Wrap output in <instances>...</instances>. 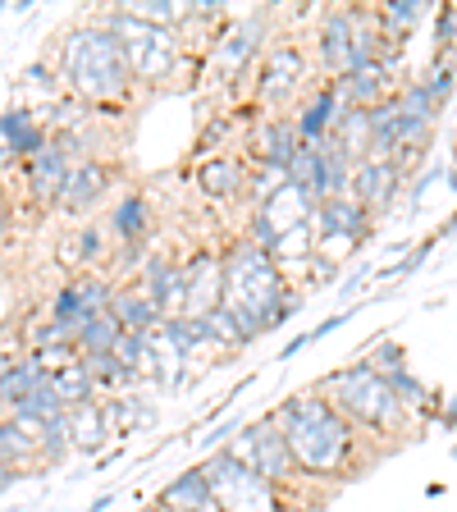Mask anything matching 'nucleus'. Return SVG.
Listing matches in <instances>:
<instances>
[{"mask_svg":"<svg viewBox=\"0 0 457 512\" xmlns=\"http://www.w3.org/2000/svg\"><path fill=\"white\" fill-rule=\"evenodd\" d=\"M220 266H224V302H220V307L234 311L252 339L261 330L284 325V320L298 311V298L284 302V288H279V266H275V256H270L261 243H238L234 252L220 261Z\"/></svg>","mask_w":457,"mask_h":512,"instance_id":"obj_1","label":"nucleus"},{"mask_svg":"<svg viewBox=\"0 0 457 512\" xmlns=\"http://www.w3.org/2000/svg\"><path fill=\"white\" fill-rule=\"evenodd\" d=\"M279 430H284L288 448H293V462L302 471H316V476H330L348 462V448H352V435H348V421L334 412L330 403L320 398H293V403L279 407Z\"/></svg>","mask_w":457,"mask_h":512,"instance_id":"obj_2","label":"nucleus"},{"mask_svg":"<svg viewBox=\"0 0 457 512\" xmlns=\"http://www.w3.org/2000/svg\"><path fill=\"white\" fill-rule=\"evenodd\" d=\"M60 69L78 96L87 101H119L133 83V69L124 60V46L110 28H78L64 37Z\"/></svg>","mask_w":457,"mask_h":512,"instance_id":"obj_3","label":"nucleus"},{"mask_svg":"<svg viewBox=\"0 0 457 512\" xmlns=\"http://www.w3.org/2000/svg\"><path fill=\"white\" fill-rule=\"evenodd\" d=\"M206 480H211V503L220 512H279L275 503V485L266 476H256L238 453H215L206 462Z\"/></svg>","mask_w":457,"mask_h":512,"instance_id":"obj_4","label":"nucleus"},{"mask_svg":"<svg viewBox=\"0 0 457 512\" xmlns=\"http://www.w3.org/2000/svg\"><path fill=\"white\" fill-rule=\"evenodd\" d=\"M106 28L115 32L119 46H124V60H128V69H133V78L160 83V78L174 69V32L170 28H156V23L138 19L133 10L110 14Z\"/></svg>","mask_w":457,"mask_h":512,"instance_id":"obj_5","label":"nucleus"},{"mask_svg":"<svg viewBox=\"0 0 457 512\" xmlns=\"http://www.w3.org/2000/svg\"><path fill=\"white\" fill-rule=\"evenodd\" d=\"M334 394H339L343 412L357 416V421H366V426H375V430L394 426L398 412H403L398 394L389 389V380H384L375 366H352V371L334 375Z\"/></svg>","mask_w":457,"mask_h":512,"instance_id":"obj_6","label":"nucleus"},{"mask_svg":"<svg viewBox=\"0 0 457 512\" xmlns=\"http://www.w3.org/2000/svg\"><path fill=\"white\" fill-rule=\"evenodd\" d=\"M243 444H247V458L243 462L256 471V476H266L270 485H275V480H284L288 471L298 467V462H293V448H288V439H284V430H279L275 416L252 421V426L243 430Z\"/></svg>","mask_w":457,"mask_h":512,"instance_id":"obj_7","label":"nucleus"},{"mask_svg":"<svg viewBox=\"0 0 457 512\" xmlns=\"http://www.w3.org/2000/svg\"><path fill=\"white\" fill-rule=\"evenodd\" d=\"M183 275H188V298H183V316H192V320L211 316V311L224 302V266L215 261V256H197V261H192Z\"/></svg>","mask_w":457,"mask_h":512,"instance_id":"obj_8","label":"nucleus"},{"mask_svg":"<svg viewBox=\"0 0 457 512\" xmlns=\"http://www.w3.org/2000/svg\"><path fill=\"white\" fill-rule=\"evenodd\" d=\"M394 188H398V165L394 160H362L357 170H352V202L357 206H384L389 197H394Z\"/></svg>","mask_w":457,"mask_h":512,"instance_id":"obj_9","label":"nucleus"},{"mask_svg":"<svg viewBox=\"0 0 457 512\" xmlns=\"http://www.w3.org/2000/svg\"><path fill=\"white\" fill-rule=\"evenodd\" d=\"M366 229V206L352 197H334V202L316 206V234L320 238H357Z\"/></svg>","mask_w":457,"mask_h":512,"instance_id":"obj_10","label":"nucleus"},{"mask_svg":"<svg viewBox=\"0 0 457 512\" xmlns=\"http://www.w3.org/2000/svg\"><path fill=\"white\" fill-rule=\"evenodd\" d=\"M69 151L60 147V142H51L46 151H37V156L28 160V183H32V192L37 197H60V188H64V179H69Z\"/></svg>","mask_w":457,"mask_h":512,"instance_id":"obj_11","label":"nucleus"},{"mask_svg":"<svg viewBox=\"0 0 457 512\" xmlns=\"http://www.w3.org/2000/svg\"><path fill=\"white\" fill-rule=\"evenodd\" d=\"M147 298L156 302V311H179L188 298V275H183L174 261H151L147 266Z\"/></svg>","mask_w":457,"mask_h":512,"instance_id":"obj_12","label":"nucleus"},{"mask_svg":"<svg viewBox=\"0 0 457 512\" xmlns=\"http://www.w3.org/2000/svg\"><path fill=\"white\" fill-rule=\"evenodd\" d=\"M384 83H389V69H384L380 60H366V64H357V69H348L334 87L343 92L348 106H375L384 96Z\"/></svg>","mask_w":457,"mask_h":512,"instance_id":"obj_13","label":"nucleus"},{"mask_svg":"<svg viewBox=\"0 0 457 512\" xmlns=\"http://www.w3.org/2000/svg\"><path fill=\"white\" fill-rule=\"evenodd\" d=\"M339 106H343V92H339V87H325V92H320L316 101H311V106L302 110V119H298V138H302V147H316V142L330 138L334 119H339Z\"/></svg>","mask_w":457,"mask_h":512,"instance_id":"obj_14","label":"nucleus"},{"mask_svg":"<svg viewBox=\"0 0 457 512\" xmlns=\"http://www.w3.org/2000/svg\"><path fill=\"white\" fill-rule=\"evenodd\" d=\"M101 188H106V170L87 160V165H74V170H69V179H64L55 202H60V211H87V206L101 197Z\"/></svg>","mask_w":457,"mask_h":512,"instance_id":"obj_15","label":"nucleus"},{"mask_svg":"<svg viewBox=\"0 0 457 512\" xmlns=\"http://www.w3.org/2000/svg\"><path fill=\"white\" fill-rule=\"evenodd\" d=\"M0 138L10 142V151L23 160H32L37 151L51 147V142H46V128L32 124L28 110H5V115H0Z\"/></svg>","mask_w":457,"mask_h":512,"instance_id":"obj_16","label":"nucleus"},{"mask_svg":"<svg viewBox=\"0 0 457 512\" xmlns=\"http://www.w3.org/2000/svg\"><path fill=\"white\" fill-rule=\"evenodd\" d=\"M160 508H170V512L211 508V480H206V471H188V476H179L174 485H165V490H160Z\"/></svg>","mask_w":457,"mask_h":512,"instance_id":"obj_17","label":"nucleus"},{"mask_svg":"<svg viewBox=\"0 0 457 512\" xmlns=\"http://www.w3.org/2000/svg\"><path fill=\"white\" fill-rule=\"evenodd\" d=\"M110 316H115L124 330H133V334H151L160 320H165L147 293H110Z\"/></svg>","mask_w":457,"mask_h":512,"instance_id":"obj_18","label":"nucleus"},{"mask_svg":"<svg viewBox=\"0 0 457 512\" xmlns=\"http://www.w3.org/2000/svg\"><path fill=\"white\" fill-rule=\"evenodd\" d=\"M302 78V51L293 46H275V55L266 60V74H261V92L266 96H288Z\"/></svg>","mask_w":457,"mask_h":512,"instance_id":"obj_19","label":"nucleus"},{"mask_svg":"<svg viewBox=\"0 0 457 512\" xmlns=\"http://www.w3.org/2000/svg\"><path fill=\"white\" fill-rule=\"evenodd\" d=\"M106 407H96V403H83V407H69V444L78 448H101V439H106Z\"/></svg>","mask_w":457,"mask_h":512,"instance_id":"obj_20","label":"nucleus"},{"mask_svg":"<svg viewBox=\"0 0 457 512\" xmlns=\"http://www.w3.org/2000/svg\"><path fill=\"white\" fill-rule=\"evenodd\" d=\"M197 183H202L206 197H229V192L243 188V165L229 160V156H211V160H202Z\"/></svg>","mask_w":457,"mask_h":512,"instance_id":"obj_21","label":"nucleus"},{"mask_svg":"<svg viewBox=\"0 0 457 512\" xmlns=\"http://www.w3.org/2000/svg\"><path fill=\"white\" fill-rule=\"evenodd\" d=\"M256 37H261V19L238 23V28L229 32V37H224V46H220V69H224V74H234V69H243V60L252 55Z\"/></svg>","mask_w":457,"mask_h":512,"instance_id":"obj_22","label":"nucleus"},{"mask_svg":"<svg viewBox=\"0 0 457 512\" xmlns=\"http://www.w3.org/2000/svg\"><path fill=\"white\" fill-rule=\"evenodd\" d=\"M51 375H55V394L64 398V407H83V403H92L96 384H92V375H87V366H83V362L64 366V371H51Z\"/></svg>","mask_w":457,"mask_h":512,"instance_id":"obj_23","label":"nucleus"},{"mask_svg":"<svg viewBox=\"0 0 457 512\" xmlns=\"http://www.w3.org/2000/svg\"><path fill=\"white\" fill-rule=\"evenodd\" d=\"M302 151V138H298V124H275L270 128V138H266V165L270 170H284L288 174V165H293V156Z\"/></svg>","mask_w":457,"mask_h":512,"instance_id":"obj_24","label":"nucleus"},{"mask_svg":"<svg viewBox=\"0 0 457 512\" xmlns=\"http://www.w3.org/2000/svg\"><path fill=\"white\" fill-rule=\"evenodd\" d=\"M115 234L124 238V243H138L142 234H147V197L142 192H133V197H124V202L115 206Z\"/></svg>","mask_w":457,"mask_h":512,"instance_id":"obj_25","label":"nucleus"},{"mask_svg":"<svg viewBox=\"0 0 457 512\" xmlns=\"http://www.w3.org/2000/svg\"><path fill=\"white\" fill-rule=\"evenodd\" d=\"M92 256H101V234H96L92 224H83L74 238H64V243H60V261H64V266H78V261H92Z\"/></svg>","mask_w":457,"mask_h":512,"instance_id":"obj_26","label":"nucleus"},{"mask_svg":"<svg viewBox=\"0 0 457 512\" xmlns=\"http://www.w3.org/2000/svg\"><path fill=\"white\" fill-rule=\"evenodd\" d=\"M83 366H87V375H92V384H128L133 380V375L119 366L115 352H92V357H83Z\"/></svg>","mask_w":457,"mask_h":512,"instance_id":"obj_27","label":"nucleus"},{"mask_svg":"<svg viewBox=\"0 0 457 512\" xmlns=\"http://www.w3.org/2000/svg\"><path fill=\"white\" fill-rule=\"evenodd\" d=\"M384 375V380H389V389H394V394H398V403H412V407H421V403H426V384H421V380H416V375L412 371H407V366H394V371H380Z\"/></svg>","mask_w":457,"mask_h":512,"instance_id":"obj_28","label":"nucleus"},{"mask_svg":"<svg viewBox=\"0 0 457 512\" xmlns=\"http://www.w3.org/2000/svg\"><path fill=\"white\" fill-rule=\"evenodd\" d=\"M453 78H457V74L448 69V64H435V69L421 78V87L430 92V101H435V106H444V101H448V92H453Z\"/></svg>","mask_w":457,"mask_h":512,"instance_id":"obj_29","label":"nucleus"},{"mask_svg":"<svg viewBox=\"0 0 457 512\" xmlns=\"http://www.w3.org/2000/svg\"><path fill=\"white\" fill-rule=\"evenodd\" d=\"M421 19V5H412V0H394V5H384V23L389 28H407V23Z\"/></svg>","mask_w":457,"mask_h":512,"instance_id":"obj_30","label":"nucleus"},{"mask_svg":"<svg viewBox=\"0 0 457 512\" xmlns=\"http://www.w3.org/2000/svg\"><path fill=\"white\" fill-rule=\"evenodd\" d=\"M10 229V206H5V197H0V234Z\"/></svg>","mask_w":457,"mask_h":512,"instance_id":"obj_31","label":"nucleus"},{"mask_svg":"<svg viewBox=\"0 0 457 512\" xmlns=\"http://www.w3.org/2000/svg\"><path fill=\"white\" fill-rule=\"evenodd\" d=\"M5 160H14V151H10V142L0 138V165H5Z\"/></svg>","mask_w":457,"mask_h":512,"instance_id":"obj_32","label":"nucleus"}]
</instances>
